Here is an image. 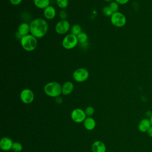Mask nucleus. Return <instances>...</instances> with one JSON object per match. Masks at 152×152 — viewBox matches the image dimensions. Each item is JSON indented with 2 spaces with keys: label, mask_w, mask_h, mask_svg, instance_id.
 Wrapping results in <instances>:
<instances>
[{
  "label": "nucleus",
  "mask_w": 152,
  "mask_h": 152,
  "mask_svg": "<svg viewBox=\"0 0 152 152\" xmlns=\"http://www.w3.org/2000/svg\"><path fill=\"white\" fill-rule=\"evenodd\" d=\"M30 34L37 39L43 37L48 33L49 25L45 18L38 17L30 22Z\"/></svg>",
  "instance_id": "nucleus-1"
},
{
  "label": "nucleus",
  "mask_w": 152,
  "mask_h": 152,
  "mask_svg": "<svg viewBox=\"0 0 152 152\" xmlns=\"http://www.w3.org/2000/svg\"><path fill=\"white\" fill-rule=\"evenodd\" d=\"M43 90L48 96L56 98L62 94V86L58 82L50 81L45 85Z\"/></svg>",
  "instance_id": "nucleus-2"
},
{
  "label": "nucleus",
  "mask_w": 152,
  "mask_h": 152,
  "mask_svg": "<svg viewBox=\"0 0 152 152\" xmlns=\"http://www.w3.org/2000/svg\"><path fill=\"white\" fill-rule=\"evenodd\" d=\"M20 42L22 48L27 52L33 51L36 49L38 45L37 39L30 33L23 36Z\"/></svg>",
  "instance_id": "nucleus-3"
},
{
  "label": "nucleus",
  "mask_w": 152,
  "mask_h": 152,
  "mask_svg": "<svg viewBox=\"0 0 152 152\" xmlns=\"http://www.w3.org/2000/svg\"><path fill=\"white\" fill-rule=\"evenodd\" d=\"M78 43L77 36L71 33L66 34L62 40V46L66 50H71L75 48Z\"/></svg>",
  "instance_id": "nucleus-4"
},
{
  "label": "nucleus",
  "mask_w": 152,
  "mask_h": 152,
  "mask_svg": "<svg viewBox=\"0 0 152 152\" xmlns=\"http://www.w3.org/2000/svg\"><path fill=\"white\" fill-rule=\"evenodd\" d=\"M111 24L116 27H122L126 23V17L121 12L118 11L113 13L110 17Z\"/></svg>",
  "instance_id": "nucleus-5"
},
{
  "label": "nucleus",
  "mask_w": 152,
  "mask_h": 152,
  "mask_svg": "<svg viewBox=\"0 0 152 152\" xmlns=\"http://www.w3.org/2000/svg\"><path fill=\"white\" fill-rule=\"evenodd\" d=\"M89 75L87 69L84 67H80L73 72L72 78L77 83H83L88 78Z\"/></svg>",
  "instance_id": "nucleus-6"
},
{
  "label": "nucleus",
  "mask_w": 152,
  "mask_h": 152,
  "mask_svg": "<svg viewBox=\"0 0 152 152\" xmlns=\"http://www.w3.org/2000/svg\"><path fill=\"white\" fill-rule=\"evenodd\" d=\"M70 23L67 20H60L55 26V32L61 35L66 34L71 29Z\"/></svg>",
  "instance_id": "nucleus-7"
},
{
  "label": "nucleus",
  "mask_w": 152,
  "mask_h": 152,
  "mask_svg": "<svg viewBox=\"0 0 152 152\" xmlns=\"http://www.w3.org/2000/svg\"><path fill=\"white\" fill-rule=\"evenodd\" d=\"M20 97L23 103L25 104H30L34 100V94L31 89L26 88L21 90L20 94Z\"/></svg>",
  "instance_id": "nucleus-8"
},
{
  "label": "nucleus",
  "mask_w": 152,
  "mask_h": 152,
  "mask_svg": "<svg viewBox=\"0 0 152 152\" xmlns=\"http://www.w3.org/2000/svg\"><path fill=\"white\" fill-rule=\"evenodd\" d=\"M86 116L87 115L85 111L80 108L74 109L71 113L72 120L76 123H81L84 122L86 118Z\"/></svg>",
  "instance_id": "nucleus-9"
},
{
  "label": "nucleus",
  "mask_w": 152,
  "mask_h": 152,
  "mask_svg": "<svg viewBox=\"0 0 152 152\" xmlns=\"http://www.w3.org/2000/svg\"><path fill=\"white\" fill-rule=\"evenodd\" d=\"M43 16L46 20H51L55 18L56 15V10L52 5H49L43 10Z\"/></svg>",
  "instance_id": "nucleus-10"
},
{
  "label": "nucleus",
  "mask_w": 152,
  "mask_h": 152,
  "mask_svg": "<svg viewBox=\"0 0 152 152\" xmlns=\"http://www.w3.org/2000/svg\"><path fill=\"white\" fill-rule=\"evenodd\" d=\"M13 142L8 137H3L0 141V148L4 151H8L12 149Z\"/></svg>",
  "instance_id": "nucleus-11"
},
{
  "label": "nucleus",
  "mask_w": 152,
  "mask_h": 152,
  "mask_svg": "<svg viewBox=\"0 0 152 152\" xmlns=\"http://www.w3.org/2000/svg\"><path fill=\"white\" fill-rule=\"evenodd\" d=\"M151 124L150 120L147 118H144L141 120L138 125V130L141 132H145L149 129V128L151 126Z\"/></svg>",
  "instance_id": "nucleus-12"
},
{
  "label": "nucleus",
  "mask_w": 152,
  "mask_h": 152,
  "mask_svg": "<svg viewBox=\"0 0 152 152\" xmlns=\"http://www.w3.org/2000/svg\"><path fill=\"white\" fill-rule=\"evenodd\" d=\"M17 31L23 36L30 34V23L25 21L21 23L18 27Z\"/></svg>",
  "instance_id": "nucleus-13"
},
{
  "label": "nucleus",
  "mask_w": 152,
  "mask_h": 152,
  "mask_svg": "<svg viewBox=\"0 0 152 152\" xmlns=\"http://www.w3.org/2000/svg\"><path fill=\"white\" fill-rule=\"evenodd\" d=\"M74 88V84L70 81H67L65 82L62 85V94L65 96L70 94Z\"/></svg>",
  "instance_id": "nucleus-14"
},
{
  "label": "nucleus",
  "mask_w": 152,
  "mask_h": 152,
  "mask_svg": "<svg viewBox=\"0 0 152 152\" xmlns=\"http://www.w3.org/2000/svg\"><path fill=\"white\" fill-rule=\"evenodd\" d=\"M91 150L93 152H106V147L103 142L98 140L93 143Z\"/></svg>",
  "instance_id": "nucleus-15"
},
{
  "label": "nucleus",
  "mask_w": 152,
  "mask_h": 152,
  "mask_svg": "<svg viewBox=\"0 0 152 152\" xmlns=\"http://www.w3.org/2000/svg\"><path fill=\"white\" fill-rule=\"evenodd\" d=\"M83 125L86 129L88 131L93 130L96 127V121L91 117H87L83 122Z\"/></svg>",
  "instance_id": "nucleus-16"
},
{
  "label": "nucleus",
  "mask_w": 152,
  "mask_h": 152,
  "mask_svg": "<svg viewBox=\"0 0 152 152\" xmlns=\"http://www.w3.org/2000/svg\"><path fill=\"white\" fill-rule=\"evenodd\" d=\"M33 4L39 9L44 10L50 5V0H33Z\"/></svg>",
  "instance_id": "nucleus-17"
},
{
  "label": "nucleus",
  "mask_w": 152,
  "mask_h": 152,
  "mask_svg": "<svg viewBox=\"0 0 152 152\" xmlns=\"http://www.w3.org/2000/svg\"><path fill=\"white\" fill-rule=\"evenodd\" d=\"M82 31V28L80 24H75L72 25L70 29V33L77 36L78 34H80Z\"/></svg>",
  "instance_id": "nucleus-18"
},
{
  "label": "nucleus",
  "mask_w": 152,
  "mask_h": 152,
  "mask_svg": "<svg viewBox=\"0 0 152 152\" xmlns=\"http://www.w3.org/2000/svg\"><path fill=\"white\" fill-rule=\"evenodd\" d=\"M77 39L78 40L79 44H83L86 42H87L88 40V35L86 32L81 31L80 34H78L77 36Z\"/></svg>",
  "instance_id": "nucleus-19"
},
{
  "label": "nucleus",
  "mask_w": 152,
  "mask_h": 152,
  "mask_svg": "<svg viewBox=\"0 0 152 152\" xmlns=\"http://www.w3.org/2000/svg\"><path fill=\"white\" fill-rule=\"evenodd\" d=\"M56 5L61 10H65L68 5L69 1L68 0H56Z\"/></svg>",
  "instance_id": "nucleus-20"
},
{
  "label": "nucleus",
  "mask_w": 152,
  "mask_h": 152,
  "mask_svg": "<svg viewBox=\"0 0 152 152\" xmlns=\"http://www.w3.org/2000/svg\"><path fill=\"white\" fill-rule=\"evenodd\" d=\"M119 5H120L118 2H116L115 1H113L110 2L108 5V6L109 7V8L111 9V10L113 13L119 11Z\"/></svg>",
  "instance_id": "nucleus-21"
},
{
  "label": "nucleus",
  "mask_w": 152,
  "mask_h": 152,
  "mask_svg": "<svg viewBox=\"0 0 152 152\" xmlns=\"http://www.w3.org/2000/svg\"><path fill=\"white\" fill-rule=\"evenodd\" d=\"M12 150L14 152H21L23 150V145L19 142H14L12 144Z\"/></svg>",
  "instance_id": "nucleus-22"
},
{
  "label": "nucleus",
  "mask_w": 152,
  "mask_h": 152,
  "mask_svg": "<svg viewBox=\"0 0 152 152\" xmlns=\"http://www.w3.org/2000/svg\"><path fill=\"white\" fill-rule=\"evenodd\" d=\"M102 12L104 15H105L106 17H110L113 13L108 5L105 6L103 8Z\"/></svg>",
  "instance_id": "nucleus-23"
},
{
  "label": "nucleus",
  "mask_w": 152,
  "mask_h": 152,
  "mask_svg": "<svg viewBox=\"0 0 152 152\" xmlns=\"http://www.w3.org/2000/svg\"><path fill=\"white\" fill-rule=\"evenodd\" d=\"M84 111H85V113H86V115L88 116V117H90L91 116H92L94 114V109L93 107L89 106H87L86 108Z\"/></svg>",
  "instance_id": "nucleus-24"
},
{
  "label": "nucleus",
  "mask_w": 152,
  "mask_h": 152,
  "mask_svg": "<svg viewBox=\"0 0 152 152\" xmlns=\"http://www.w3.org/2000/svg\"><path fill=\"white\" fill-rule=\"evenodd\" d=\"M68 14L65 10H61L59 12V17L61 20H66Z\"/></svg>",
  "instance_id": "nucleus-25"
},
{
  "label": "nucleus",
  "mask_w": 152,
  "mask_h": 152,
  "mask_svg": "<svg viewBox=\"0 0 152 152\" xmlns=\"http://www.w3.org/2000/svg\"><path fill=\"white\" fill-rule=\"evenodd\" d=\"M9 1H10V2L11 4H12V5H15V6L18 5L23 1V0H9Z\"/></svg>",
  "instance_id": "nucleus-26"
},
{
  "label": "nucleus",
  "mask_w": 152,
  "mask_h": 152,
  "mask_svg": "<svg viewBox=\"0 0 152 152\" xmlns=\"http://www.w3.org/2000/svg\"><path fill=\"white\" fill-rule=\"evenodd\" d=\"M116 2H118L119 5H125L130 0H114Z\"/></svg>",
  "instance_id": "nucleus-27"
},
{
  "label": "nucleus",
  "mask_w": 152,
  "mask_h": 152,
  "mask_svg": "<svg viewBox=\"0 0 152 152\" xmlns=\"http://www.w3.org/2000/svg\"><path fill=\"white\" fill-rule=\"evenodd\" d=\"M15 37L18 39V40H19L20 41V40L21 39V38L23 37V36H21L18 31H17V33H15Z\"/></svg>",
  "instance_id": "nucleus-28"
},
{
  "label": "nucleus",
  "mask_w": 152,
  "mask_h": 152,
  "mask_svg": "<svg viewBox=\"0 0 152 152\" xmlns=\"http://www.w3.org/2000/svg\"><path fill=\"white\" fill-rule=\"evenodd\" d=\"M147 134L150 137L152 138V126L149 128V129L147 131Z\"/></svg>",
  "instance_id": "nucleus-29"
},
{
  "label": "nucleus",
  "mask_w": 152,
  "mask_h": 152,
  "mask_svg": "<svg viewBox=\"0 0 152 152\" xmlns=\"http://www.w3.org/2000/svg\"><path fill=\"white\" fill-rule=\"evenodd\" d=\"M105 2H109V3H110V2H112V1H114V0H104Z\"/></svg>",
  "instance_id": "nucleus-30"
},
{
  "label": "nucleus",
  "mask_w": 152,
  "mask_h": 152,
  "mask_svg": "<svg viewBox=\"0 0 152 152\" xmlns=\"http://www.w3.org/2000/svg\"><path fill=\"white\" fill-rule=\"evenodd\" d=\"M150 122H151V125H152V115H151V117H150Z\"/></svg>",
  "instance_id": "nucleus-31"
},
{
  "label": "nucleus",
  "mask_w": 152,
  "mask_h": 152,
  "mask_svg": "<svg viewBox=\"0 0 152 152\" xmlns=\"http://www.w3.org/2000/svg\"><path fill=\"white\" fill-rule=\"evenodd\" d=\"M55 1H56V0H55Z\"/></svg>",
  "instance_id": "nucleus-32"
}]
</instances>
